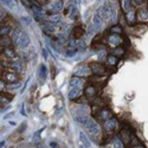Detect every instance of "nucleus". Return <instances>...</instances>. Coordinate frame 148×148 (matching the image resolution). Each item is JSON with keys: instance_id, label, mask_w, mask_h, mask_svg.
I'll return each instance as SVG.
<instances>
[{"instance_id": "nucleus-1", "label": "nucleus", "mask_w": 148, "mask_h": 148, "mask_svg": "<svg viewBox=\"0 0 148 148\" xmlns=\"http://www.w3.org/2000/svg\"><path fill=\"white\" fill-rule=\"evenodd\" d=\"M84 127H85V129L88 130V133L90 135H93V136H100L101 135V128H100L98 123L94 120V118L88 117Z\"/></svg>"}, {"instance_id": "nucleus-2", "label": "nucleus", "mask_w": 148, "mask_h": 148, "mask_svg": "<svg viewBox=\"0 0 148 148\" xmlns=\"http://www.w3.org/2000/svg\"><path fill=\"white\" fill-rule=\"evenodd\" d=\"M117 128H118V122L115 117H110V118H108L107 121H104V129L108 134H113L117 130Z\"/></svg>"}, {"instance_id": "nucleus-3", "label": "nucleus", "mask_w": 148, "mask_h": 148, "mask_svg": "<svg viewBox=\"0 0 148 148\" xmlns=\"http://www.w3.org/2000/svg\"><path fill=\"white\" fill-rule=\"evenodd\" d=\"M95 116L98 118V121H102V122H104V121H107L108 118H110L112 116H113V113H112V110L109 109V108H100L96 113H95Z\"/></svg>"}, {"instance_id": "nucleus-4", "label": "nucleus", "mask_w": 148, "mask_h": 148, "mask_svg": "<svg viewBox=\"0 0 148 148\" xmlns=\"http://www.w3.org/2000/svg\"><path fill=\"white\" fill-rule=\"evenodd\" d=\"M89 68H90V71L93 74H95L96 76H103L105 75L107 70H105V66L101 63H98V62H93L89 64Z\"/></svg>"}, {"instance_id": "nucleus-5", "label": "nucleus", "mask_w": 148, "mask_h": 148, "mask_svg": "<svg viewBox=\"0 0 148 148\" xmlns=\"http://www.w3.org/2000/svg\"><path fill=\"white\" fill-rule=\"evenodd\" d=\"M5 66H7L8 69H11L14 72H23L24 71V63L22 61H9V63H3Z\"/></svg>"}, {"instance_id": "nucleus-6", "label": "nucleus", "mask_w": 148, "mask_h": 148, "mask_svg": "<svg viewBox=\"0 0 148 148\" xmlns=\"http://www.w3.org/2000/svg\"><path fill=\"white\" fill-rule=\"evenodd\" d=\"M3 80L8 83H13V82H18L19 77H18L17 72H14L13 70L11 71V69H8V70L3 72Z\"/></svg>"}, {"instance_id": "nucleus-7", "label": "nucleus", "mask_w": 148, "mask_h": 148, "mask_svg": "<svg viewBox=\"0 0 148 148\" xmlns=\"http://www.w3.org/2000/svg\"><path fill=\"white\" fill-rule=\"evenodd\" d=\"M122 42H123V38L118 33H112L109 36V38H108V44H109L110 46L117 47V46H120L122 44Z\"/></svg>"}, {"instance_id": "nucleus-8", "label": "nucleus", "mask_w": 148, "mask_h": 148, "mask_svg": "<svg viewBox=\"0 0 148 148\" xmlns=\"http://www.w3.org/2000/svg\"><path fill=\"white\" fill-rule=\"evenodd\" d=\"M132 133L128 128H122L121 132H120V139L123 142V145H129L130 140H132Z\"/></svg>"}, {"instance_id": "nucleus-9", "label": "nucleus", "mask_w": 148, "mask_h": 148, "mask_svg": "<svg viewBox=\"0 0 148 148\" xmlns=\"http://www.w3.org/2000/svg\"><path fill=\"white\" fill-rule=\"evenodd\" d=\"M83 93H84V95L88 100H93V98H95L96 95H97V88L94 84H89L83 90Z\"/></svg>"}, {"instance_id": "nucleus-10", "label": "nucleus", "mask_w": 148, "mask_h": 148, "mask_svg": "<svg viewBox=\"0 0 148 148\" xmlns=\"http://www.w3.org/2000/svg\"><path fill=\"white\" fill-rule=\"evenodd\" d=\"M30 37H28V34L26 33V32H22V34H20V37H19V41H18V43H17V45L20 47V49H26L28 45H30Z\"/></svg>"}, {"instance_id": "nucleus-11", "label": "nucleus", "mask_w": 148, "mask_h": 148, "mask_svg": "<svg viewBox=\"0 0 148 148\" xmlns=\"http://www.w3.org/2000/svg\"><path fill=\"white\" fill-rule=\"evenodd\" d=\"M70 91H69V98L70 100H77L78 97H81V95L83 94V89L82 87H70Z\"/></svg>"}, {"instance_id": "nucleus-12", "label": "nucleus", "mask_w": 148, "mask_h": 148, "mask_svg": "<svg viewBox=\"0 0 148 148\" xmlns=\"http://www.w3.org/2000/svg\"><path fill=\"white\" fill-rule=\"evenodd\" d=\"M41 27H42V30L46 33V34H53V32L56 31V27H55V25L52 24V22L51 23H49V22H44L43 24H41Z\"/></svg>"}, {"instance_id": "nucleus-13", "label": "nucleus", "mask_w": 148, "mask_h": 148, "mask_svg": "<svg viewBox=\"0 0 148 148\" xmlns=\"http://www.w3.org/2000/svg\"><path fill=\"white\" fill-rule=\"evenodd\" d=\"M102 23H103V19L101 18L100 14L96 12L95 16H94V19H93V24H91L93 27H94V30H95V32L100 31V28H101V26H102Z\"/></svg>"}, {"instance_id": "nucleus-14", "label": "nucleus", "mask_w": 148, "mask_h": 148, "mask_svg": "<svg viewBox=\"0 0 148 148\" xmlns=\"http://www.w3.org/2000/svg\"><path fill=\"white\" fill-rule=\"evenodd\" d=\"M47 77V70H46V66L44 64L39 65V69H38V80L41 81V83H44L45 80Z\"/></svg>"}, {"instance_id": "nucleus-15", "label": "nucleus", "mask_w": 148, "mask_h": 148, "mask_svg": "<svg viewBox=\"0 0 148 148\" xmlns=\"http://www.w3.org/2000/svg\"><path fill=\"white\" fill-rule=\"evenodd\" d=\"M90 74H91V71H90V68H89V65H82V66H80L76 70V76H80V77L89 76Z\"/></svg>"}, {"instance_id": "nucleus-16", "label": "nucleus", "mask_w": 148, "mask_h": 148, "mask_svg": "<svg viewBox=\"0 0 148 148\" xmlns=\"http://www.w3.org/2000/svg\"><path fill=\"white\" fill-rule=\"evenodd\" d=\"M11 45H12L11 38H7V36L0 37V51H3L4 49H6V47H9Z\"/></svg>"}, {"instance_id": "nucleus-17", "label": "nucleus", "mask_w": 148, "mask_h": 148, "mask_svg": "<svg viewBox=\"0 0 148 148\" xmlns=\"http://www.w3.org/2000/svg\"><path fill=\"white\" fill-rule=\"evenodd\" d=\"M22 30L20 28H14V30H11V32L9 33H12V36H11V41H12V44H17L18 43V41H19V37H20V34H22Z\"/></svg>"}, {"instance_id": "nucleus-18", "label": "nucleus", "mask_w": 148, "mask_h": 148, "mask_svg": "<svg viewBox=\"0 0 148 148\" xmlns=\"http://www.w3.org/2000/svg\"><path fill=\"white\" fill-rule=\"evenodd\" d=\"M84 80L80 76H74L70 80V87H83Z\"/></svg>"}, {"instance_id": "nucleus-19", "label": "nucleus", "mask_w": 148, "mask_h": 148, "mask_svg": "<svg viewBox=\"0 0 148 148\" xmlns=\"http://www.w3.org/2000/svg\"><path fill=\"white\" fill-rule=\"evenodd\" d=\"M127 20L130 25H133L134 23H136V13L133 8L127 9Z\"/></svg>"}, {"instance_id": "nucleus-20", "label": "nucleus", "mask_w": 148, "mask_h": 148, "mask_svg": "<svg viewBox=\"0 0 148 148\" xmlns=\"http://www.w3.org/2000/svg\"><path fill=\"white\" fill-rule=\"evenodd\" d=\"M3 52H4L5 57H6V58H8V59L17 58V52L13 50V49H12L11 46H9V47H6V49H4Z\"/></svg>"}, {"instance_id": "nucleus-21", "label": "nucleus", "mask_w": 148, "mask_h": 148, "mask_svg": "<svg viewBox=\"0 0 148 148\" xmlns=\"http://www.w3.org/2000/svg\"><path fill=\"white\" fill-rule=\"evenodd\" d=\"M11 26H9L8 24L4 23L0 25V37H4V36H7L9 32H11Z\"/></svg>"}, {"instance_id": "nucleus-22", "label": "nucleus", "mask_w": 148, "mask_h": 148, "mask_svg": "<svg viewBox=\"0 0 148 148\" xmlns=\"http://www.w3.org/2000/svg\"><path fill=\"white\" fill-rule=\"evenodd\" d=\"M105 61L108 63V65H110V66H115L118 62V57L115 56V55H108L105 57Z\"/></svg>"}, {"instance_id": "nucleus-23", "label": "nucleus", "mask_w": 148, "mask_h": 148, "mask_svg": "<svg viewBox=\"0 0 148 148\" xmlns=\"http://www.w3.org/2000/svg\"><path fill=\"white\" fill-rule=\"evenodd\" d=\"M75 120H76L78 123H80L81 126L84 127V124H85V122H87V120H88V115H87V114H77L76 117H75Z\"/></svg>"}, {"instance_id": "nucleus-24", "label": "nucleus", "mask_w": 148, "mask_h": 148, "mask_svg": "<svg viewBox=\"0 0 148 148\" xmlns=\"http://www.w3.org/2000/svg\"><path fill=\"white\" fill-rule=\"evenodd\" d=\"M136 18H139L141 22H147V18H148V16H147V8L140 9V11L136 13Z\"/></svg>"}, {"instance_id": "nucleus-25", "label": "nucleus", "mask_w": 148, "mask_h": 148, "mask_svg": "<svg viewBox=\"0 0 148 148\" xmlns=\"http://www.w3.org/2000/svg\"><path fill=\"white\" fill-rule=\"evenodd\" d=\"M80 140H81V142H82V147H85V148L90 147V141H89L88 136H87L84 133H81V134H80Z\"/></svg>"}, {"instance_id": "nucleus-26", "label": "nucleus", "mask_w": 148, "mask_h": 148, "mask_svg": "<svg viewBox=\"0 0 148 148\" xmlns=\"http://www.w3.org/2000/svg\"><path fill=\"white\" fill-rule=\"evenodd\" d=\"M63 9V3L62 1H57L56 4H53V7H52V12L53 13H59Z\"/></svg>"}, {"instance_id": "nucleus-27", "label": "nucleus", "mask_w": 148, "mask_h": 148, "mask_svg": "<svg viewBox=\"0 0 148 148\" xmlns=\"http://www.w3.org/2000/svg\"><path fill=\"white\" fill-rule=\"evenodd\" d=\"M82 36H83V30H82L81 27H76V28H74V31H72V37H74V38L80 39Z\"/></svg>"}, {"instance_id": "nucleus-28", "label": "nucleus", "mask_w": 148, "mask_h": 148, "mask_svg": "<svg viewBox=\"0 0 148 148\" xmlns=\"http://www.w3.org/2000/svg\"><path fill=\"white\" fill-rule=\"evenodd\" d=\"M110 32H112V33H118V34H121L123 31H122L121 25H113V26L110 27Z\"/></svg>"}, {"instance_id": "nucleus-29", "label": "nucleus", "mask_w": 148, "mask_h": 148, "mask_svg": "<svg viewBox=\"0 0 148 148\" xmlns=\"http://www.w3.org/2000/svg\"><path fill=\"white\" fill-rule=\"evenodd\" d=\"M19 87H20V84H19L18 82H13V83H9L8 85H6V89H8L9 91H14Z\"/></svg>"}, {"instance_id": "nucleus-30", "label": "nucleus", "mask_w": 148, "mask_h": 148, "mask_svg": "<svg viewBox=\"0 0 148 148\" xmlns=\"http://www.w3.org/2000/svg\"><path fill=\"white\" fill-rule=\"evenodd\" d=\"M90 82L91 84H100V85L104 84V81H102V78L100 77H90Z\"/></svg>"}, {"instance_id": "nucleus-31", "label": "nucleus", "mask_w": 148, "mask_h": 148, "mask_svg": "<svg viewBox=\"0 0 148 148\" xmlns=\"http://www.w3.org/2000/svg\"><path fill=\"white\" fill-rule=\"evenodd\" d=\"M132 7H140L143 5V0H130Z\"/></svg>"}, {"instance_id": "nucleus-32", "label": "nucleus", "mask_w": 148, "mask_h": 148, "mask_svg": "<svg viewBox=\"0 0 148 148\" xmlns=\"http://www.w3.org/2000/svg\"><path fill=\"white\" fill-rule=\"evenodd\" d=\"M6 17H7V12H6V9H4V8L0 7V23H1Z\"/></svg>"}, {"instance_id": "nucleus-33", "label": "nucleus", "mask_w": 148, "mask_h": 148, "mask_svg": "<svg viewBox=\"0 0 148 148\" xmlns=\"http://www.w3.org/2000/svg\"><path fill=\"white\" fill-rule=\"evenodd\" d=\"M6 91V82L4 80H0V93Z\"/></svg>"}, {"instance_id": "nucleus-34", "label": "nucleus", "mask_w": 148, "mask_h": 148, "mask_svg": "<svg viewBox=\"0 0 148 148\" xmlns=\"http://www.w3.org/2000/svg\"><path fill=\"white\" fill-rule=\"evenodd\" d=\"M76 38H74V37H71L70 39H69V46H70L71 49H74L75 46H76Z\"/></svg>"}, {"instance_id": "nucleus-35", "label": "nucleus", "mask_w": 148, "mask_h": 148, "mask_svg": "<svg viewBox=\"0 0 148 148\" xmlns=\"http://www.w3.org/2000/svg\"><path fill=\"white\" fill-rule=\"evenodd\" d=\"M114 146H115V147H118V148H122V147H124V146H123V142H122V141H120V140H115Z\"/></svg>"}, {"instance_id": "nucleus-36", "label": "nucleus", "mask_w": 148, "mask_h": 148, "mask_svg": "<svg viewBox=\"0 0 148 148\" xmlns=\"http://www.w3.org/2000/svg\"><path fill=\"white\" fill-rule=\"evenodd\" d=\"M98 61H105V52L104 51H101V53L98 55Z\"/></svg>"}, {"instance_id": "nucleus-37", "label": "nucleus", "mask_w": 148, "mask_h": 148, "mask_svg": "<svg viewBox=\"0 0 148 148\" xmlns=\"http://www.w3.org/2000/svg\"><path fill=\"white\" fill-rule=\"evenodd\" d=\"M76 17H77V9L76 8H72V13L70 14V18L71 19H76Z\"/></svg>"}, {"instance_id": "nucleus-38", "label": "nucleus", "mask_w": 148, "mask_h": 148, "mask_svg": "<svg viewBox=\"0 0 148 148\" xmlns=\"http://www.w3.org/2000/svg\"><path fill=\"white\" fill-rule=\"evenodd\" d=\"M70 51H71V52H68V53H66V56H68V57H72V56L76 53V50H75V49H71Z\"/></svg>"}, {"instance_id": "nucleus-39", "label": "nucleus", "mask_w": 148, "mask_h": 148, "mask_svg": "<svg viewBox=\"0 0 148 148\" xmlns=\"http://www.w3.org/2000/svg\"><path fill=\"white\" fill-rule=\"evenodd\" d=\"M50 146H51V147H53V148H56V147H58V145H57L56 142H51V143H50Z\"/></svg>"}]
</instances>
